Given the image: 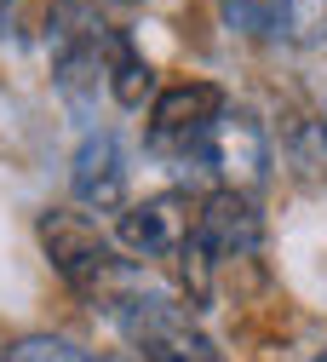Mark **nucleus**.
Listing matches in <instances>:
<instances>
[{
  "instance_id": "7ed1b4c3",
  "label": "nucleus",
  "mask_w": 327,
  "mask_h": 362,
  "mask_svg": "<svg viewBox=\"0 0 327 362\" xmlns=\"http://www.w3.org/2000/svg\"><path fill=\"white\" fill-rule=\"evenodd\" d=\"M104 316L126 334L138 362H224V351L201 334L196 310L178 293H167V288H150L144 276H138Z\"/></svg>"
},
{
  "instance_id": "f8f14e48",
  "label": "nucleus",
  "mask_w": 327,
  "mask_h": 362,
  "mask_svg": "<svg viewBox=\"0 0 327 362\" xmlns=\"http://www.w3.org/2000/svg\"><path fill=\"white\" fill-rule=\"evenodd\" d=\"M327 40V0H287V47Z\"/></svg>"
},
{
  "instance_id": "2eb2a0df",
  "label": "nucleus",
  "mask_w": 327,
  "mask_h": 362,
  "mask_svg": "<svg viewBox=\"0 0 327 362\" xmlns=\"http://www.w3.org/2000/svg\"><path fill=\"white\" fill-rule=\"evenodd\" d=\"M321 139H327V110H321Z\"/></svg>"
},
{
  "instance_id": "6e6552de",
  "label": "nucleus",
  "mask_w": 327,
  "mask_h": 362,
  "mask_svg": "<svg viewBox=\"0 0 327 362\" xmlns=\"http://www.w3.org/2000/svg\"><path fill=\"white\" fill-rule=\"evenodd\" d=\"M69 190L92 213H121L126 207V150L115 132H86L75 161H69Z\"/></svg>"
},
{
  "instance_id": "20e7f679",
  "label": "nucleus",
  "mask_w": 327,
  "mask_h": 362,
  "mask_svg": "<svg viewBox=\"0 0 327 362\" xmlns=\"http://www.w3.org/2000/svg\"><path fill=\"white\" fill-rule=\"evenodd\" d=\"M224 110H230V98L213 81H172V86H161L155 104H150V150L172 156V161H190L196 144L213 132V121Z\"/></svg>"
},
{
  "instance_id": "39448f33",
  "label": "nucleus",
  "mask_w": 327,
  "mask_h": 362,
  "mask_svg": "<svg viewBox=\"0 0 327 362\" xmlns=\"http://www.w3.org/2000/svg\"><path fill=\"white\" fill-rule=\"evenodd\" d=\"M190 161L207 167V173H218L224 190H242L247 196L253 185H264V173H270V132L258 127L253 110H224L213 121V132L196 144Z\"/></svg>"
},
{
  "instance_id": "ddd939ff",
  "label": "nucleus",
  "mask_w": 327,
  "mask_h": 362,
  "mask_svg": "<svg viewBox=\"0 0 327 362\" xmlns=\"http://www.w3.org/2000/svg\"><path fill=\"white\" fill-rule=\"evenodd\" d=\"M92 362H138V356H121V351H92Z\"/></svg>"
},
{
  "instance_id": "1a4fd4ad",
  "label": "nucleus",
  "mask_w": 327,
  "mask_h": 362,
  "mask_svg": "<svg viewBox=\"0 0 327 362\" xmlns=\"http://www.w3.org/2000/svg\"><path fill=\"white\" fill-rule=\"evenodd\" d=\"M150 93H155V69H150V58L132 47V35L115 29V47H109V98H115L121 110H138Z\"/></svg>"
},
{
  "instance_id": "0eeeda50",
  "label": "nucleus",
  "mask_w": 327,
  "mask_h": 362,
  "mask_svg": "<svg viewBox=\"0 0 327 362\" xmlns=\"http://www.w3.org/2000/svg\"><path fill=\"white\" fill-rule=\"evenodd\" d=\"M196 247L213 259V264H224V259H253L258 247H264V218H258V207H253V196H242V190H213V196H201L196 202Z\"/></svg>"
},
{
  "instance_id": "423d86ee",
  "label": "nucleus",
  "mask_w": 327,
  "mask_h": 362,
  "mask_svg": "<svg viewBox=\"0 0 327 362\" xmlns=\"http://www.w3.org/2000/svg\"><path fill=\"white\" fill-rule=\"evenodd\" d=\"M115 236L138 259H178L196 236V196L190 190H155L144 202H126Z\"/></svg>"
},
{
  "instance_id": "f03ea898",
  "label": "nucleus",
  "mask_w": 327,
  "mask_h": 362,
  "mask_svg": "<svg viewBox=\"0 0 327 362\" xmlns=\"http://www.w3.org/2000/svg\"><path fill=\"white\" fill-rule=\"evenodd\" d=\"M40 247L46 259H52V270L86 299V305H98L109 310L132 282H138V270L115 253V242L98 230V218H86L75 207H52V213H40Z\"/></svg>"
},
{
  "instance_id": "9b49d317",
  "label": "nucleus",
  "mask_w": 327,
  "mask_h": 362,
  "mask_svg": "<svg viewBox=\"0 0 327 362\" xmlns=\"http://www.w3.org/2000/svg\"><path fill=\"white\" fill-rule=\"evenodd\" d=\"M0 362H92V351L75 339H58V334H29L0 351Z\"/></svg>"
},
{
  "instance_id": "f257e3e1",
  "label": "nucleus",
  "mask_w": 327,
  "mask_h": 362,
  "mask_svg": "<svg viewBox=\"0 0 327 362\" xmlns=\"http://www.w3.org/2000/svg\"><path fill=\"white\" fill-rule=\"evenodd\" d=\"M109 47H115V29L86 6V0H52V12H46L52 86L81 121H92L98 93H109Z\"/></svg>"
},
{
  "instance_id": "9d476101",
  "label": "nucleus",
  "mask_w": 327,
  "mask_h": 362,
  "mask_svg": "<svg viewBox=\"0 0 327 362\" xmlns=\"http://www.w3.org/2000/svg\"><path fill=\"white\" fill-rule=\"evenodd\" d=\"M218 12L247 40H287V0H218Z\"/></svg>"
},
{
  "instance_id": "4468645a",
  "label": "nucleus",
  "mask_w": 327,
  "mask_h": 362,
  "mask_svg": "<svg viewBox=\"0 0 327 362\" xmlns=\"http://www.w3.org/2000/svg\"><path fill=\"white\" fill-rule=\"evenodd\" d=\"M310 362H327V345H321V351H316V356H310Z\"/></svg>"
}]
</instances>
